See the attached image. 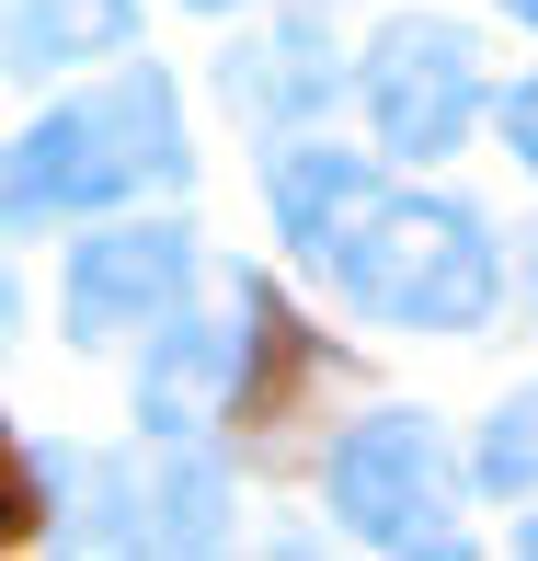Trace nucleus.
Returning a JSON list of instances; mask_svg holds the SVG:
<instances>
[{
  "label": "nucleus",
  "instance_id": "1",
  "mask_svg": "<svg viewBox=\"0 0 538 561\" xmlns=\"http://www.w3.org/2000/svg\"><path fill=\"white\" fill-rule=\"evenodd\" d=\"M321 275L367 321H401V333H481L504 298L493 218L458 207V195H401V184H378L355 207V229L321 252Z\"/></svg>",
  "mask_w": 538,
  "mask_h": 561
},
{
  "label": "nucleus",
  "instance_id": "2",
  "mask_svg": "<svg viewBox=\"0 0 538 561\" xmlns=\"http://www.w3.org/2000/svg\"><path fill=\"white\" fill-rule=\"evenodd\" d=\"M149 184H184V104H172L161 69H115L104 92L46 104L12 138V229L126 207Z\"/></svg>",
  "mask_w": 538,
  "mask_h": 561
},
{
  "label": "nucleus",
  "instance_id": "3",
  "mask_svg": "<svg viewBox=\"0 0 538 561\" xmlns=\"http://www.w3.org/2000/svg\"><path fill=\"white\" fill-rule=\"evenodd\" d=\"M332 527L367 550H458V458L447 424L390 401V413H355L332 447Z\"/></svg>",
  "mask_w": 538,
  "mask_h": 561
},
{
  "label": "nucleus",
  "instance_id": "4",
  "mask_svg": "<svg viewBox=\"0 0 538 561\" xmlns=\"http://www.w3.org/2000/svg\"><path fill=\"white\" fill-rule=\"evenodd\" d=\"M355 104H367V138L390 149V161H447L481 126V104H493L470 23H447V12L378 23V46L355 58Z\"/></svg>",
  "mask_w": 538,
  "mask_h": 561
},
{
  "label": "nucleus",
  "instance_id": "5",
  "mask_svg": "<svg viewBox=\"0 0 538 561\" xmlns=\"http://www.w3.org/2000/svg\"><path fill=\"white\" fill-rule=\"evenodd\" d=\"M184 275H195L184 218L92 229V241L69 252V333H138V321H172V310H184Z\"/></svg>",
  "mask_w": 538,
  "mask_h": 561
},
{
  "label": "nucleus",
  "instance_id": "6",
  "mask_svg": "<svg viewBox=\"0 0 538 561\" xmlns=\"http://www.w3.org/2000/svg\"><path fill=\"white\" fill-rule=\"evenodd\" d=\"M81 493L104 504L92 539H126V550H218V527H229V516H218V470H207L184 436H149L138 470H104V458H92Z\"/></svg>",
  "mask_w": 538,
  "mask_h": 561
},
{
  "label": "nucleus",
  "instance_id": "7",
  "mask_svg": "<svg viewBox=\"0 0 538 561\" xmlns=\"http://www.w3.org/2000/svg\"><path fill=\"white\" fill-rule=\"evenodd\" d=\"M344 378V355H332L310 321L287 310V298L264 287V275H241V401H229V424H252V436H287L298 401L332 390Z\"/></svg>",
  "mask_w": 538,
  "mask_h": 561
},
{
  "label": "nucleus",
  "instance_id": "8",
  "mask_svg": "<svg viewBox=\"0 0 538 561\" xmlns=\"http://www.w3.org/2000/svg\"><path fill=\"white\" fill-rule=\"evenodd\" d=\"M367 195H378V172L355 161L344 138H287V149L264 161V207H275V229H287V252H298L310 275H321V252L355 229Z\"/></svg>",
  "mask_w": 538,
  "mask_h": 561
},
{
  "label": "nucleus",
  "instance_id": "9",
  "mask_svg": "<svg viewBox=\"0 0 538 561\" xmlns=\"http://www.w3.org/2000/svg\"><path fill=\"white\" fill-rule=\"evenodd\" d=\"M229 401H241V321H184L172 310V333L138 367V424L149 436H195Z\"/></svg>",
  "mask_w": 538,
  "mask_h": 561
},
{
  "label": "nucleus",
  "instance_id": "10",
  "mask_svg": "<svg viewBox=\"0 0 538 561\" xmlns=\"http://www.w3.org/2000/svg\"><path fill=\"white\" fill-rule=\"evenodd\" d=\"M332 92H344V58H332V35L321 23H287V35H264V58H229V104H241L264 138H298Z\"/></svg>",
  "mask_w": 538,
  "mask_h": 561
},
{
  "label": "nucleus",
  "instance_id": "11",
  "mask_svg": "<svg viewBox=\"0 0 538 561\" xmlns=\"http://www.w3.org/2000/svg\"><path fill=\"white\" fill-rule=\"evenodd\" d=\"M138 0H12V69H58L81 46H126Z\"/></svg>",
  "mask_w": 538,
  "mask_h": 561
},
{
  "label": "nucleus",
  "instance_id": "12",
  "mask_svg": "<svg viewBox=\"0 0 538 561\" xmlns=\"http://www.w3.org/2000/svg\"><path fill=\"white\" fill-rule=\"evenodd\" d=\"M493 493H538V390H516L493 424H481V458H470Z\"/></svg>",
  "mask_w": 538,
  "mask_h": 561
},
{
  "label": "nucleus",
  "instance_id": "13",
  "mask_svg": "<svg viewBox=\"0 0 538 561\" xmlns=\"http://www.w3.org/2000/svg\"><path fill=\"white\" fill-rule=\"evenodd\" d=\"M504 149H516V161L538 172V69H527L516 92H504Z\"/></svg>",
  "mask_w": 538,
  "mask_h": 561
},
{
  "label": "nucleus",
  "instance_id": "14",
  "mask_svg": "<svg viewBox=\"0 0 538 561\" xmlns=\"http://www.w3.org/2000/svg\"><path fill=\"white\" fill-rule=\"evenodd\" d=\"M516 550H527V561H538V504H527V516H516Z\"/></svg>",
  "mask_w": 538,
  "mask_h": 561
},
{
  "label": "nucleus",
  "instance_id": "15",
  "mask_svg": "<svg viewBox=\"0 0 538 561\" xmlns=\"http://www.w3.org/2000/svg\"><path fill=\"white\" fill-rule=\"evenodd\" d=\"M184 12H241V0H184Z\"/></svg>",
  "mask_w": 538,
  "mask_h": 561
},
{
  "label": "nucleus",
  "instance_id": "16",
  "mask_svg": "<svg viewBox=\"0 0 538 561\" xmlns=\"http://www.w3.org/2000/svg\"><path fill=\"white\" fill-rule=\"evenodd\" d=\"M504 12H516V23H538V0H504Z\"/></svg>",
  "mask_w": 538,
  "mask_h": 561
}]
</instances>
